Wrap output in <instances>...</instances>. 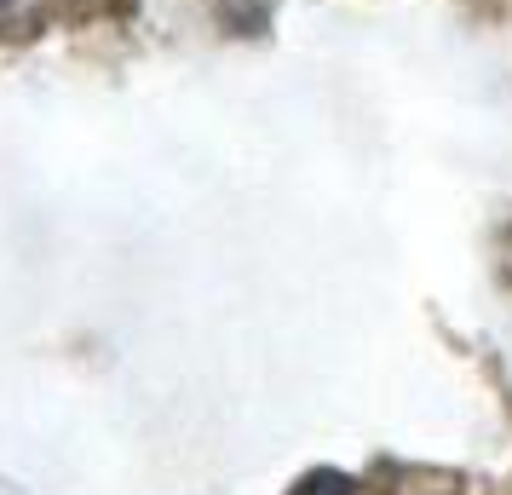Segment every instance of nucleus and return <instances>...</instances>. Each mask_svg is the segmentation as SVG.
<instances>
[{"instance_id": "obj_1", "label": "nucleus", "mask_w": 512, "mask_h": 495, "mask_svg": "<svg viewBox=\"0 0 512 495\" xmlns=\"http://www.w3.org/2000/svg\"><path fill=\"white\" fill-rule=\"evenodd\" d=\"M288 495H357V484H351L346 472H334V467H317V472H305L300 484Z\"/></svg>"}, {"instance_id": "obj_2", "label": "nucleus", "mask_w": 512, "mask_h": 495, "mask_svg": "<svg viewBox=\"0 0 512 495\" xmlns=\"http://www.w3.org/2000/svg\"><path fill=\"white\" fill-rule=\"evenodd\" d=\"M0 6H12V0H0Z\"/></svg>"}]
</instances>
